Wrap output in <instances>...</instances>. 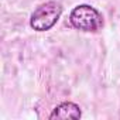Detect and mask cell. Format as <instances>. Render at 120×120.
<instances>
[{"mask_svg": "<svg viewBox=\"0 0 120 120\" xmlns=\"http://www.w3.org/2000/svg\"><path fill=\"white\" fill-rule=\"evenodd\" d=\"M69 23L79 31L96 33L103 27V16L90 4H78L69 14Z\"/></svg>", "mask_w": 120, "mask_h": 120, "instance_id": "6da1fadb", "label": "cell"}, {"mask_svg": "<svg viewBox=\"0 0 120 120\" xmlns=\"http://www.w3.org/2000/svg\"><path fill=\"white\" fill-rule=\"evenodd\" d=\"M64 11V7L61 3L55 2V0H49L42 4H40L30 17V27L35 31H48L51 30L58 20L61 19Z\"/></svg>", "mask_w": 120, "mask_h": 120, "instance_id": "7a4b0ae2", "label": "cell"}, {"mask_svg": "<svg viewBox=\"0 0 120 120\" xmlns=\"http://www.w3.org/2000/svg\"><path fill=\"white\" fill-rule=\"evenodd\" d=\"M82 117V110L79 107V105L74 103V102H62L58 106L54 107V110L51 112V114L48 116L49 120H67V119H81Z\"/></svg>", "mask_w": 120, "mask_h": 120, "instance_id": "3957f363", "label": "cell"}]
</instances>
